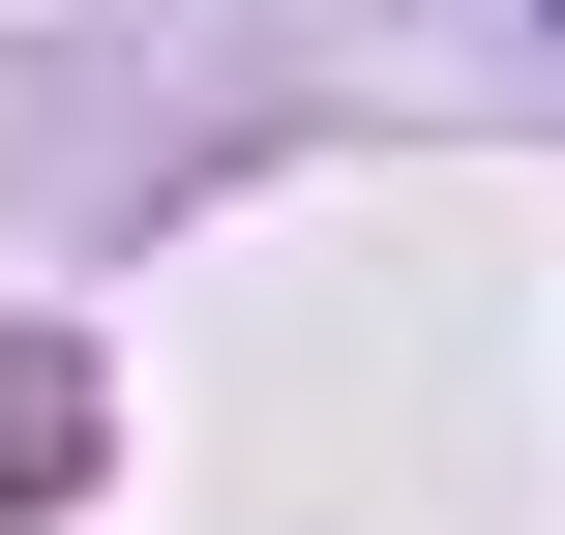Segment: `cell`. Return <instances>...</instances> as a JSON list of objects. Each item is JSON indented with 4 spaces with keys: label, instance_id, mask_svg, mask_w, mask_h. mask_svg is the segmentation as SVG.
Listing matches in <instances>:
<instances>
[]
</instances>
